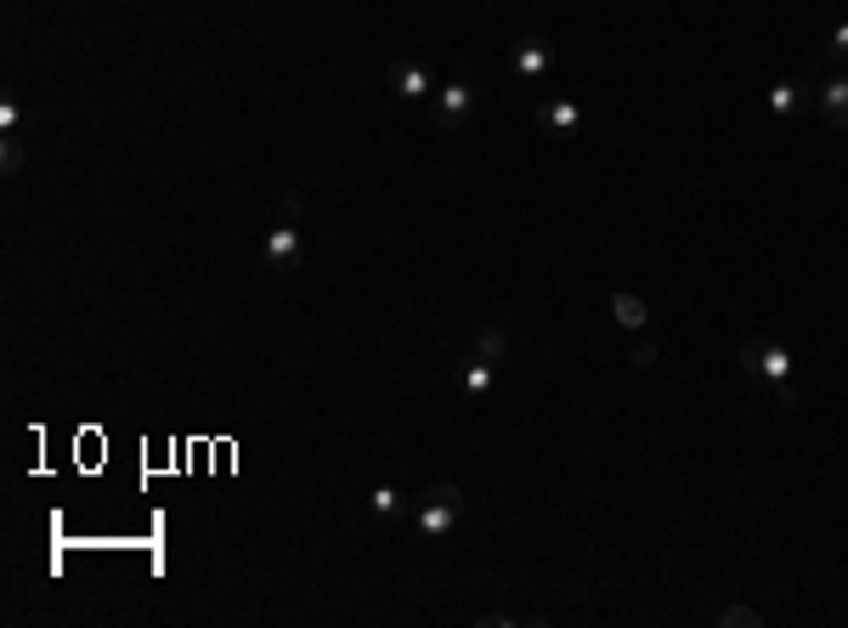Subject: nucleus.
Wrapping results in <instances>:
<instances>
[{
  "mask_svg": "<svg viewBox=\"0 0 848 628\" xmlns=\"http://www.w3.org/2000/svg\"><path fill=\"white\" fill-rule=\"evenodd\" d=\"M515 622H521L515 611H481L475 617V628H515Z\"/></svg>",
  "mask_w": 848,
  "mask_h": 628,
  "instance_id": "f3484780",
  "label": "nucleus"
},
{
  "mask_svg": "<svg viewBox=\"0 0 848 628\" xmlns=\"http://www.w3.org/2000/svg\"><path fill=\"white\" fill-rule=\"evenodd\" d=\"M713 628H764V611L758 606H719Z\"/></svg>",
  "mask_w": 848,
  "mask_h": 628,
  "instance_id": "f8f14e48",
  "label": "nucleus"
},
{
  "mask_svg": "<svg viewBox=\"0 0 848 628\" xmlns=\"http://www.w3.org/2000/svg\"><path fill=\"white\" fill-rule=\"evenodd\" d=\"M459 521H464V493L453 488V481H436V488L419 493V504H413V533L425 544H441Z\"/></svg>",
  "mask_w": 848,
  "mask_h": 628,
  "instance_id": "f03ea898",
  "label": "nucleus"
},
{
  "mask_svg": "<svg viewBox=\"0 0 848 628\" xmlns=\"http://www.w3.org/2000/svg\"><path fill=\"white\" fill-rule=\"evenodd\" d=\"M492 379H498V363H486V357H464V368H459V391L464 397H486L492 391Z\"/></svg>",
  "mask_w": 848,
  "mask_h": 628,
  "instance_id": "1a4fd4ad",
  "label": "nucleus"
},
{
  "mask_svg": "<svg viewBox=\"0 0 848 628\" xmlns=\"http://www.w3.org/2000/svg\"><path fill=\"white\" fill-rule=\"evenodd\" d=\"M537 125H543V136H577L583 108L572 103V96H543V103H537Z\"/></svg>",
  "mask_w": 848,
  "mask_h": 628,
  "instance_id": "423d86ee",
  "label": "nucleus"
},
{
  "mask_svg": "<svg viewBox=\"0 0 848 628\" xmlns=\"http://www.w3.org/2000/svg\"><path fill=\"white\" fill-rule=\"evenodd\" d=\"M741 374L746 379H758V385H770V391H775V402L781 408H792V379H797V363H792V352L781 346V341H764V334H758V341H741Z\"/></svg>",
  "mask_w": 848,
  "mask_h": 628,
  "instance_id": "f257e3e1",
  "label": "nucleus"
},
{
  "mask_svg": "<svg viewBox=\"0 0 848 628\" xmlns=\"http://www.w3.org/2000/svg\"><path fill=\"white\" fill-rule=\"evenodd\" d=\"M0 170H7V176L23 170V136L18 130H7V142H0Z\"/></svg>",
  "mask_w": 848,
  "mask_h": 628,
  "instance_id": "4468645a",
  "label": "nucleus"
},
{
  "mask_svg": "<svg viewBox=\"0 0 848 628\" xmlns=\"http://www.w3.org/2000/svg\"><path fill=\"white\" fill-rule=\"evenodd\" d=\"M510 63H515V74L521 80H548V74H555V45H548L543 34H521L515 40V52H510Z\"/></svg>",
  "mask_w": 848,
  "mask_h": 628,
  "instance_id": "20e7f679",
  "label": "nucleus"
},
{
  "mask_svg": "<svg viewBox=\"0 0 848 628\" xmlns=\"http://www.w3.org/2000/svg\"><path fill=\"white\" fill-rule=\"evenodd\" d=\"M611 317H617V328L639 334V328H645V317H651V312H645V301H639V295H628V289H617V295H611Z\"/></svg>",
  "mask_w": 848,
  "mask_h": 628,
  "instance_id": "9d476101",
  "label": "nucleus"
},
{
  "mask_svg": "<svg viewBox=\"0 0 848 628\" xmlns=\"http://www.w3.org/2000/svg\"><path fill=\"white\" fill-rule=\"evenodd\" d=\"M368 504H374V515H385V521H390V515H402V493H396V488H374Z\"/></svg>",
  "mask_w": 848,
  "mask_h": 628,
  "instance_id": "2eb2a0df",
  "label": "nucleus"
},
{
  "mask_svg": "<svg viewBox=\"0 0 848 628\" xmlns=\"http://www.w3.org/2000/svg\"><path fill=\"white\" fill-rule=\"evenodd\" d=\"M815 108H820L826 130H848V74H831V80L815 91Z\"/></svg>",
  "mask_w": 848,
  "mask_h": 628,
  "instance_id": "6e6552de",
  "label": "nucleus"
},
{
  "mask_svg": "<svg viewBox=\"0 0 848 628\" xmlns=\"http://www.w3.org/2000/svg\"><path fill=\"white\" fill-rule=\"evenodd\" d=\"M826 63H831V69L848 63V18H842V23L831 29V40H826Z\"/></svg>",
  "mask_w": 848,
  "mask_h": 628,
  "instance_id": "dca6fc26",
  "label": "nucleus"
},
{
  "mask_svg": "<svg viewBox=\"0 0 848 628\" xmlns=\"http://www.w3.org/2000/svg\"><path fill=\"white\" fill-rule=\"evenodd\" d=\"M475 357H486V363H504L510 357V341H504V328L498 323H486V328H475V346H470Z\"/></svg>",
  "mask_w": 848,
  "mask_h": 628,
  "instance_id": "9b49d317",
  "label": "nucleus"
},
{
  "mask_svg": "<svg viewBox=\"0 0 848 628\" xmlns=\"http://www.w3.org/2000/svg\"><path fill=\"white\" fill-rule=\"evenodd\" d=\"M261 261L278 266V272L301 261V227H294V221H278V227L266 232V244H261Z\"/></svg>",
  "mask_w": 848,
  "mask_h": 628,
  "instance_id": "0eeeda50",
  "label": "nucleus"
},
{
  "mask_svg": "<svg viewBox=\"0 0 848 628\" xmlns=\"http://www.w3.org/2000/svg\"><path fill=\"white\" fill-rule=\"evenodd\" d=\"M797 103H804V85H797V80H775L770 85V108L786 119V114H797Z\"/></svg>",
  "mask_w": 848,
  "mask_h": 628,
  "instance_id": "ddd939ff",
  "label": "nucleus"
},
{
  "mask_svg": "<svg viewBox=\"0 0 848 628\" xmlns=\"http://www.w3.org/2000/svg\"><path fill=\"white\" fill-rule=\"evenodd\" d=\"M470 114H475V91H470V80H447V85L430 96V125H436L441 136H459V130L470 125Z\"/></svg>",
  "mask_w": 848,
  "mask_h": 628,
  "instance_id": "7ed1b4c3",
  "label": "nucleus"
},
{
  "mask_svg": "<svg viewBox=\"0 0 848 628\" xmlns=\"http://www.w3.org/2000/svg\"><path fill=\"white\" fill-rule=\"evenodd\" d=\"M18 119H23V108L7 96V103H0V130H18Z\"/></svg>",
  "mask_w": 848,
  "mask_h": 628,
  "instance_id": "6ab92c4d",
  "label": "nucleus"
},
{
  "mask_svg": "<svg viewBox=\"0 0 848 628\" xmlns=\"http://www.w3.org/2000/svg\"><path fill=\"white\" fill-rule=\"evenodd\" d=\"M385 85H390L396 96H408V103H419V96H436V74H430L419 57H396V63L385 69Z\"/></svg>",
  "mask_w": 848,
  "mask_h": 628,
  "instance_id": "39448f33",
  "label": "nucleus"
},
{
  "mask_svg": "<svg viewBox=\"0 0 848 628\" xmlns=\"http://www.w3.org/2000/svg\"><path fill=\"white\" fill-rule=\"evenodd\" d=\"M628 363H634V368H657V346H651V341H639Z\"/></svg>",
  "mask_w": 848,
  "mask_h": 628,
  "instance_id": "a211bd4d",
  "label": "nucleus"
}]
</instances>
